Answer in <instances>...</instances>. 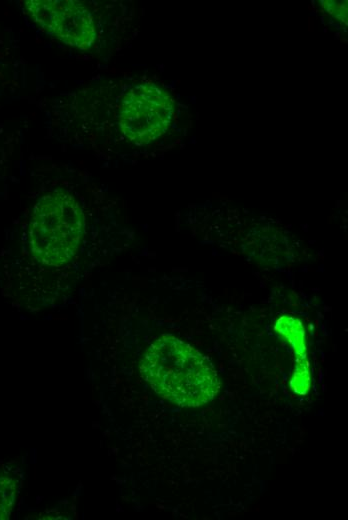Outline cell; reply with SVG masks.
Listing matches in <instances>:
<instances>
[{"label":"cell","instance_id":"6da1fadb","mask_svg":"<svg viewBox=\"0 0 348 520\" xmlns=\"http://www.w3.org/2000/svg\"><path fill=\"white\" fill-rule=\"evenodd\" d=\"M139 370L158 395L181 407L204 405L221 388L218 373L209 359L171 334H163L149 345Z\"/></svg>","mask_w":348,"mask_h":520},{"label":"cell","instance_id":"277c9868","mask_svg":"<svg viewBox=\"0 0 348 520\" xmlns=\"http://www.w3.org/2000/svg\"><path fill=\"white\" fill-rule=\"evenodd\" d=\"M24 7L41 30L68 46L89 50L97 43L98 25L83 1L28 0Z\"/></svg>","mask_w":348,"mask_h":520},{"label":"cell","instance_id":"5b68a950","mask_svg":"<svg viewBox=\"0 0 348 520\" xmlns=\"http://www.w3.org/2000/svg\"><path fill=\"white\" fill-rule=\"evenodd\" d=\"M17 481L10 476L0 475V520L8 519L17 497Z\"/></svg>","mask_w":348,"mask_h":520},{"label":"cell","instance_id":"3957f363","mask_svg":"<svg viewBox=\"0 0 348 520\" xmlns=\"http://www.w3.org/2000/svg\"><path fill=\"white\" fill-rule=\"evenodd\" d=\"M84 226V212L72 194L55 190L42 195L29 223L33 256L47 266L66 264L78 249Z\"/></svg>","mask_w":348,"mask_h":520},{"label":"cell","instance_id":"8992f818","mask_svg":"<svg viewBox=\"0 0 348 520\" xmlns=\"http://www.w3.org/2000/svg\"><path fill=\"white\" fill-rule=\"evenodd\" d=\"M323 10L330 15L331 20L346 27L347 24V2L346 1H322Z\"/></svg>","mask_w":348,"mask_h":520},{"label":"cell","instance_id":"7a4b0ae2","mask_svg":"<svg viewBox=\"0 0 348 520\" xmlns=\"http://www.w3.org/2000/svg\"><path fill=\"white\" fill-rule=\"evenodd\" d=\"M108 125L126 143L145 147L184 127L183 107L173 94L151 79H123Z\"/></svg>","mask_w":348,"mask_h":520}]
</instances>
